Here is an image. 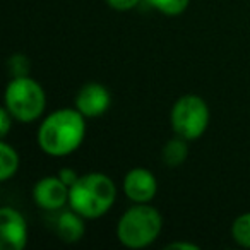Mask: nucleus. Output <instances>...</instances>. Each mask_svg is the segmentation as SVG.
Instances as JSON below:
<instances>
[{
  "label": "nucleus",
  "instance_id": "obj_9",
  "mask_svg": "<svg viewBox=\"0 0 250 250\" xmlns=\"http://www.w3.org/2000/svg\"><path fill=\"white\" fill-rule=\"evenodd\" d=\"M124 190L132 201L147 202L156 194V178L144 168H134L125 177Z\"/></svg>",
  "mask_w": 250,
  "mask_h": 250
},
{
  "label": "nucleus",
  "instance_id": "obj_12",
  "mask_svg": "<svg viewBox=\"0 0 250 250\" xmlns=\"http://www.w3.org/2000/svg\"><path fill=\"white\" fill-rule=\"evenodd\" d=\"M19 158L18 153L9 144H0V180H7L18 171Z\"/></svg>",
  "mask_w": 250,
  "mask_h": 250
},
{
  "label": "nucleus",
  "instance_id": "obj_7",
  "mask_svg": "<svg viewBox=\"0 0 250 250\" xmlns=\"http://www.w3.org/2000/svg\"><path fill=\"white\" fill-rule=\"evenodd\" d=\"M69 185L63 184L60 180V177H46L43 180H40L35 185V201L40 208L43 209H60L65 206V202L69 201V192L70 188H67Z\"/></svg>",
  "mask_w": 250,
  "mask_h": 250
},
{
  "label": "nucleus",
  "instance_id": "obj_10",
  "mask_svg": "<svg viewBox=\"0 0 250 250\" xmlns=\"http://www.w3.org/2000/svg\"><path fill=\"white\" fill-rule=\"evenodd\" d=\"M79 214V212H77ZM74 212H63L57 221V233L63 242H77L84 235V225L81 218Z\"/></svg>",
  "mask_w": 250,
  "mask_h": 250
},
{
  "label": "nucleus",
  "instance_id": "obj_13",
  "mask_svg": "<svg viewBox=\"0 0 250 250\" xmlns=\"http://www.w3.org/2000/svg\"><path fill=\"white\" fill-rule=\"evenodd\" d=\"M231 233H233V238H235L240 245L250 249V212L240 216V218L233 223Z\"/></svg>",
  "mask_w": 250,
  "mask_h": 250
},
{
  "label": "nucleus",
  "instance_id": "obj_19",
  "mask_svg": "<svg viewBox=\"0 0 250 250\" xmlns=\"http://www.w3.org/2000/svg\"><path fill=\"white\" fill-rule=\"evenodd\" d=\"M168 249H185V250H197L199 247L194 245V243H184V242H175V243H170Z\"/></svg>",
  "mask_w": 250,
  "mask_h": 250
},
{
  "label": "nucleus",
  "instance_id": "obj_2",
  "mask_svg": "<svg viewBox=\"0 0 250 250\" xmlns=\"http://www.w3.org/2000/svg\"><path fill=\"white\" fill-rule=\"evenodd\" d=\"M117 188L111 178L103 173H87L70 185L69 202L84 218H100L113 204Z\"/></svg>",
  "mask_w": 250,
  "mask_h": 250
},
{
  "label": "nucleus",
  "instance_id": "obj_5",
  "mask_svg": "<svg viewBox=\"0 0 250 250\" xmlns=\"http://www.w3.org/2000/svg\"><path fill=\"white\" fill-rule=\"evenodd\" d=\"M209 122V108L204 100L195 94H187L175 103L171 110V125L180 137L194 141L204 134Z\"/></svg>",
  "mask_w": 250,
  "mask_h": 250
},
{
  "label": "nucleus",
  "instance_id": "obj_4",
  "mask_svg": "<svg viewBox=\"0 0 250 250\" xmlns=\"http://www.w3.org/2000/svg\"><path fill=\"white\" fill-rule=\"evenodd\" d=\"M5 106L12 117L21 122H31L45 110V93L36 81L14 77L5 91Z\"/></svg>",
  "mask_w": 250,
  "mask_h": 250
},
{
  "label": "nucleus",
  "instance_id": "obj_11",
  "mask_svg": "<svg viewBox=\"0 0 250 250\" xmlns=\"http://www.w3.org/2000/svg\"><path fill=\"white\" fill-rule=\"evenodd\" d=\"M187 139L178 136L177 139H171L167 143V146L163 147V161L168 167H178L184 163V160L187 158Z\"/></svg>",
  "mask_w": 250,
  "mask_h": 250
},
{
  "label": "nucleus",
  "instance_id": "obj_18",
  "mask_svg": "<svg viewBox=\"0 0 250 250\" xmlns=\"http://www.w3.org/2000/svg\"><path fill=\"white\" fill-rule=\"evenodd\" d=\"M9 113L11 111L5 108V110L0 111V120H2V127H0V134H2V137L7 136L9 132V127H11V120H9Z\"/></svg>",
  "mask_w": 250,
  "mask_h": 250
},
{
  "label": "nucleus",
  "instance_id": "obj_6",
  "mask_svg": "<svg viewBox=\"0 0 250 250\" xmlns=\"http://www.w3.org/2000/svg\"><path fill=\"white\" fill-rule=\"evenodd\" d=\"M28 242V229L22 216L11 208L0 211V245L4 250H22Z\"/></svg>",
  "mask_w": 250,
  "mask_h": 250
},
{
  "label": "nucleus",
  "instance_id": "obj_16",
  "mask_svg": "<svg viewBox=\"0 0 250 250\" xmlns=\"http://www.w3.org/2000/svg\"><path fill=\"white\" fill-rule=\"evenodd\" d=\"M108 5L117 11H127V9H132L134 5H137L139 0H106Z\"/></svg>",
  "mask_w": 250,
  "mask_h": 250
},
{
  "label": "nucleus",
  "instance_id": "obj_1",
  "mask_svg": "<svg viewBox=\"0 0 250 250\" xmlns=\"http://www.w3.org/2000/svg\"><path fill=\"white\" fill-rule=\"evenodd\" d=\"M84 115L79 110H59L40 127L38 143L50 156H65L79 147L84 139Z\"/></svg>",
  "mask_w": 250,
  "mask_h": 250
},
{
  "label": "nucleus",
  "instance_id": "obj_14",
  "mask_svg": "<svg viewBox=\"0 0 250 250\" xmlns=\"http://www.w3.org/2000/svg\"><path fill=\"white\" fill-rule=\"evenodd\" d=\"M151 7L158 9L167 16H177L187 9L188 0H146Z\"/></svg>",
  "mask_w": 250,
  "mask_h": 250
},
{
  "label": "nucleus",
  "instance_id": "obj_15",
  "mask_svg": "<svg viewBox=\"0 0 250 250\" xmlns=\"http://www.w3.org/2000/svg\"><path fill=\"white\" fill-rule=\"evenodd\" d=\"M9 70L14 77H24L29 70V62L22 55H12L9 59Z\"/></svg>",
  "mask_w": 250,
  "mask_h": 250
},
{
  "label": "nucleus",
  "instance_id": "obj_8",
  "mask_svg": "<svg viewBox=\"0 0 250 250\" xmlns=\"http://www.w3.org/2000/svg\"><path fill=\"white\" fill-rule=\"evenodd\" d=\"M76 106L84 117H100L110 106V93L101 84H87L77 94Z\"/></svg>",
  "mask_w": 250,
  "mask_h": 250
},
{
  "label": "nucleus",
  "instance_id": "obj_17",
  "mask_svg": "<svg viewBox=\"0 0 250 250\" xmlns=\"http://www.w3.org/2000/svg\"><path fill=\"white\" fill-rule=\"evenodd\" d=\"M59 177H60V180H62L63 184H67V185H69V187H70V185H74V184H76V182H77V178H79V177H77V173H76V171H72V170H67V168H65V170H62V171H60V173H59Z\"/></svg>",
  "mask_w": 250,
  "mask_h": 250
},
{
  "label": "nucleus",
  "instance_id": "obj_3",
  "mask_svg": "<svg viewBox=\"0 0 250 250\" xmlns=\"http://www.w3.org/2000/svg\"><path fill=\"white\" fill-rule=\"evenodd\" d=\"M161 231V216L151 206L130 208L118 221L117 236L125 247L143 249L158 238Z\"/></svg>",
  "mask_w": 250,
  "mask_h": 250
}]
</instances>
